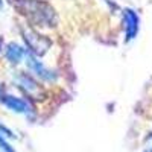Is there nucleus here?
<instances>
[{"instance_id":"f257e3e1","label":"nucleus","mask_w":152,"mask_h":152,"mask_svg":"<svg viewBox=\"0 0 152 152\" xmlns=\"http://www.w3.org/2000/svg\"><path fill=\"white\" fill-rule=\"evenodd\" d=\"M21 5L24 6V11L32 17L35 23L44 24V26H53V23L56 21V15H55L53 9L43 2H38V0H23Z\"/></svg>"},{"instance_id":"f03ea898","label":"nucleus","mask_w":152,"mask_h":152,"mask_svg":"<svg viewBox=\"0 0 152 152\" xmlns=\"http://www.w3.org/2000/svg\"><path fill=\"white\" fill-rule=\"evenodd\" d=\"M26 62H28V67L38 76V78H41L44 81H55L56 78V73L52 72L50 69H47L41 61H38V58L32 53H26Z\"/></svg>"},{"instance_id":"7ed1b4c3","label":"nucleus","mask_w":152,"mask_h":152,"mask_svg":"<svg viewBox=\"0 0 152 152\" xmlns=\"http://www.w3.org/2000/svg\"><path fill=\"white\" fill-rule=\"evenodd\" d=\"M2 104L9 108L14 113H20V114H29L32 111V107L29 105V102H26L24 99L15 97V96H0Z\"/></svg>"},{"instance_id":"20e7f679","label":"nucleus","mask_w":152,"mask_h":152,"mask_svg":"<svg viewBox=\"0 0 152 152\" xmlns=\"http://www.w3.org/2000/svg\"><path fill=\"white\" fill-rule=\"evenodd\" d=\"M123 17H125V31H126V41H131L135 38L137 32H138V23H140V20H138V15L137 12L134 9H125L123 12Z\"/></svg>"},{"instance_id":"39448f33","label":"nucleus","mask_w":152,"mask_h":152,"mask_svg":"<svg viewBox=\"0 0 152 152\" xmlns=\"http://www.w3.org/2000/svg\"><path fill=\"white\" fill-rule=\"evenodd\" d=\"M23 40L26 41L28 47L32 50V52L41 55L46 52V47H47V41L44 38H41L40 35H35V32H23Z\"/></svg>"},{"instance_id":"423d86ee","label":"nucleus","mask_w":152,"mask_h":152,"mask_svg":"<svg viewBox=\"0 0 152 152\" xmlns=\"http://www.w3.org/2000/svg\"><path fill=\"white\" fill-rule=\"evenodd\" d=\"M5 55H6L9 62H12V64H18V62H21L23 56L26 55V50H24L21 46H18L17 43H9L6 46Z\"/></svg>"},{"instance_id":"0eeeda50","label":"nucleus","mask_w":152,"mask_h":152,"mask_svg":"<svg viewBox=\"0 0 152 152\" xmlns=\"http://www.w3.org/2000/svg\"><path fill=\"white\" fill-rule=\"evenodd\" d=\"M18 85L23 88V90L26 91H37V84L32 78H29V76L26 75H18Z\"/></svg>"},{"instance_id":"6e6552de","label":"nucleus","mask_w":152,"mask_h":152,"mask_svg":"<svg viewBox=\"0 0 152 152\" xmlns=\"http://www.w3.org/2000/svg\"><path fill=\"white\" fill-rule=\"evenodd\" d=\"M0 149H2L3 152H15L14 149H12V146L5 140V137H2V135H0Z\"/></svg>"},{"instance_id":"1a4fd4ad","label":"nucleus","mask_w":152,"mask_h":152,"mask_svg":"<svg viewBox=\"0 0 152 152\" xmlns=\"http://www.w3.org/2000/svg\"><path fill=\"white\" fill-rule=\"evenodd\" d=\"M0 135L2 137H14V134H12V131L11 129H8L5 125H2L0 123Z\"/></svg>"},{"instance_id":"9d476101","label":"nucleus","mask_w":152,"mask_h":152,"mask_svg":"<svg viewBox=\"0 0 152 152\" xmlns=\"http://www.w3.org/2000/svg\"><path fill=\"white\" fill-rule=\"evenodd\" d=\"M3 6V3H2V0H0V8H2Z\"/></svg>"},{"instance_id":"9b49d317","label":"nucleus","mask_w":152,"mask_h":152,"mask_svg":"<svg viewBox=\"0 0 152 152\" xmlns=\"http://www.w3.org/2000/svg\"><path fill=\"white\" fill-rule=\"evenodd\" d=\"M145 152H152V149H149V151H145Z\"/></svg>"}]
</instances>
